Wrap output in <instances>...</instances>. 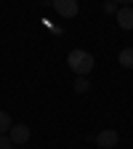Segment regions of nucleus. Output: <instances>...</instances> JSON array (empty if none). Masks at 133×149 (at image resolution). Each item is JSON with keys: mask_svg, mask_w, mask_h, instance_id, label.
I'll return each mask as SVG.
<instances>
[{"mask_svg": "<svg viewBox=\"0 0 133 149\" xmlns=\"http://www.w3.org/2000/svg\"><path fill=\"white\" fill-rule=\"evenodd\" d=\"M67 64H69V69L75 72V74H80V77H85V74L93 69V56L88 53V51H83V48H75V51H69V56H67Z\"/></svg>", "mask_w": 133, "mask_h": 149, "instance_id": "f257e3e1", "label": "nucleus"}, {"mask_svg": "<svg viewBox=\"0 0 133 149\" xmlns=\"http://www.w3.org/2000/svg\"><path fill=\"white\" fill-rule=\"evenodd\" d=\"M51 6H53V11L59 13V16H64V19H72V16H77V0H51Z\"/></svg>", "mask_w": 133, "mask_h": 149, "instance_id": "f03ea898", "label": "nucleus"}, {"mask_svg": "<svg viewBox=\"0 0 133 149\" xmlns=\"http://www.w3.org/2000/svg\"><path fill=\"white\" fill-rule=\"evenodd\" d=\"M8 139H11L13 144H27V141H29V125H24V123L11 125V130H8Z\"/></svg>", "mask_w": 133, "mask_h": 149, "instance_id": "7ed1b4c3", "label": "nucleus"}, {"mask_svg": "<svg viewBox=\"0 0 133 149\" xmlns=\"http://www.w3.org/2000/svg\"><path fill=\"white\" fill-rule=\"evenodd\" d=\"M117 141H120V136H117V130H112V128H104L101 133L96 136V144H99L101 149H112Z\"/></svg>", "mask_w": 133, "mask_h": 149, "instance_id": "20e7f679", "label": "nucleus"}, {"mask_svg": "<svg viewBox=\"0 0 133 149\" xmlns=\"http://www.w3.org/2000/svg\"><path fill=\"white\" fill-rule=\"evenodd\" d=\"M115 16H117V24L123 29H133V8L130 6H120Z\"/></svg>", "mask_w": 133, "mask_h": 149, "instance_id": "39448f33", "label": "nucleus"}, {"mask_svg": "<svg viewBox=\"0 0 133 149\" xmlns=\"http://www.w3.org/2000/svg\"><path fill=\"white\" fill-rule=\"evenodd\" d=\"M117 61H120V67L133 69V48H123V51H120V56H117Z\"/></svg>", "mask_w": 133, "mask_h": 149, "instance_id": "423d86ee", "label": "nucleus"}, {"mask_svg": "<svg viewBox=\"0 0 133 149\" xmlns=\"http://www.w3.org/2000/svg\"><path fill=\"white\" fill-rule=\"evenodd\" d=\"M11 115H8V112H0V133H8V130H11Z\"/></svg>", "mask_w": 133, "mask_h": 149, "instance_id": "0eeeda50", "label": "nucleus"}, {"mask_svg": "<svg viewBox=\"0 0 133 149\" xmlns=\"http://www.w3.org/2000/svg\"><path fill=\"white\" fill-rule=\"evenodd\" d=\"M72 85H75V91H77V93H85V91H88V80L80 77V74H77V80H75Z\"/></svg>", "mask_w": 133, "mask_h": 149, "instance_id": "6e6552de", "label": "nucleus"}, {"mask_svg": "<svg viewBox=\"0 0 133 149\" xmlns=\"http://www.w3.org/2000/svg\"><path fill=\"white\" fill-rule=\"evenodd\" d=\"M0 149H13V141H11L6 133H0Z\"/></svg>", "mask_w": 133, "mask_h": 149, "instance_id": "1a4fd4ad", "label": "nucleus"}, {"mask_svg": "<svg viewBox=\"0 0 133 149\" xmlns=\"http://www.w3.org/2000/svg\"><path fill=\"white\" fill-rule=\"evenodd\" d=\"M117 8H120V6L115 3V0H107V3H104V11H107V13H117Z\"/></svg>", "mask_w": 133, "mask_h": 149, "instance_id": "9d476101", "label": "nucleus"}, {"mask_svg": "<svg viewBox=\"0 0 133 149\" xmlns=\"http://www.w3.org/2000/svg\"><path fill=\"white\" fill-rule=\"evenodd\" d=\"M117 6H133V0H115Z\"/></svg>", "mask_w": 133, "mask_h": 149, "instance_id": "9b49d317", "label": "nucleus"}]
</instances>
